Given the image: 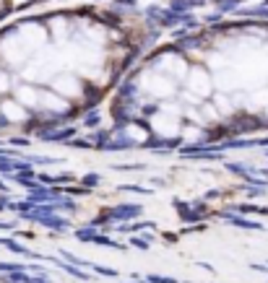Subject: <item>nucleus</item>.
Here are the masks:
<instances>
[{"instance_id":"f257e3e1","label":"nucleus","mask_w":268,"mask_h":283,"mask_svg":"<svg viewBox=\"0 0 268 283\" xmlns=\"http://www.w3.org/2000/svg\"><path fill=\"white\" fill-rule=\"evenodd\" d=\"M185 83H188V94H185V99H188L190 104H195V107H200V99L211 96L214 86H216V83L211 81V76H209L203 68H190Z\"/></svg>"},{"instance_id":"f03ea898","label":"nucleus","mask_w":268,"mask_h":283,"mask_svg":"<svg viewBox=\"0 0 268 283\" xmlns=\"http://www.w3.org/2000/svg\"><path fill=\"white\" fill-rule=\"evenodd\" d=\"M60 65H63L60 57L52 55V52H47V57H39V60L29 62L26 70H24V76H26V81H32V83H44V81H52L55 76H60V73H57Z\"/></svg>"},{"instance_id":"7ed1b4c3","label":"nucleus","mask_w":268,"mask_h":283,"mask_svg":"<svg viewBox=\"0 0 268 283\" xmlns=\"http://www.w3.org/2000/svg\"><path fill=\"white\" fill-rule=\"evenodd\" d=\"M148 127H151V133H156L159 138H177V135L183 133L180 117H177V115H169L167 110H159L156 115H151Z\"/></svg>"},{"instance_id":"20e7f679","label":"nucleus","mask_w":268,"mask_h":283,"mask_svg":"<svg viewBox=\"0 0 268 283\" xmlns=\"http://www.w3.org/2000/svg\"><path fill=\"white\" fill-rule=\"evenodd\" d=\"M143 89L156 99H169L177 94V81L169 78L167 73H148L143 76Z\"/></svg>"},{"instance_id":"39448f33","label":"nucleus","mask_w":268,"mask_h":283,"mask_svg":"<svg viewBox=\"0 0 268 283\" xmlns=\"http://www.w3.org/2000/svg\"><path fill=\"white\" fill-rule=\"evenodd\" d=\"M52 91H57L60 96H65L68 101L71 99H81L83 96V81H78L71 73H60V76L52 78Z\"/></svg>"},{"instance_id":"423d86ee","label":"nucleus","mask_w":268,"mask_h":283,"mask_svg":"<svg viewBox=\"0 0 268 283\" xmlns=\"http://www.w3.org/2000/svg\"><path fill=\"white\" fill-rule=\"evenodd\" d=\"M0 55H3L11 65H24L26 62V55H29V47L24 45V42L8 37V39L0 42Z\"/></svg>"},{"instance_id":"0eeeda50","label":"nucleus","mask_w":268,"mask_h":283,"mask_svg":"<svg viewBox=\"0 0 268 283\" xmlns=\"http://www.w3.org/2000/svg\"><path fill=\"white\" fill-rule=\"evenodd\" d=\"M39 107H42V110H47V112L63 115V112L71 110V101L65 96H60L57 91H39Z\"/></svg>"},{"instance_id":"6e6552de","label":"nucleus","mask_w":268,"mask_h":283,"mask_svg":"<svg viewBox=\"0 0 268 283\" xmlns=\"http://www.w3.org/2000/svg\"><path fill=\"white\" fill-rule=\"evenodd\" d=\"M159 70L167 73L169 78H188V62L183 57H177V55H164L159 60Z\"/></svg>"},{"instance_id":"1a4fd4ad","label":"nucleus","mask_w":268,"mask_h":283,"mask_svg":"<svg viewBox=\"0 0 268 283\" xmlns=\"http://www.w3.org/2000/svg\"><path fill=\"white\" fill-rule=\"evenodd\" d=\"M0 112H3L6 122H24L26 120V107L16 99H8V101L0 104Z\"/></svg>"},{"instance_id":"9d476101","label":"nucleus","mask_w":268,"mask_h":283,"mask_svg":"<svg viewBox=\"0 0 268 283\" xmlns=\"http://www.w3.org/2000/svg\"><path fill=\"white\" fill-rule=\"evenodd\" d=\"M16 101H21L29 110V107H39V91L32 83H21L16 86Z\"/></svg>"},{"instance_id":"9b49d317","label":"nucleus","mask_w":268,"mask_h":283,"mask_svg":"<svg viewBox=\"0 0 268 283\" xmlns=\"http://www.w3.org/2000/svg\"><path fill=\"white\" fill-rule=\"evenodd\" d=\"M125 135H128V140H133V143H146V140H148V130L141 127L138 122H130V125L125 127Z\"/></svg>"},{"instance_id":"f8f14e48","label":"nucleus","mask_w":268,"mask_h":283,"mask_svg":"<svg viewBox=\"0 0 268 283\" xmlns=\"http://www.w3.org/2000/svg\"><path fill=\"white\" fill-rule=\"evenodd\" d=\"M248 107H250V110H255V112H258V110L265 112V110H268V89H258V91H253Z\"/></svg>"},{"instance_id":"ddd939ff","label":"nucleus","mask_w":268,"mask_h":283,"mask_svg":"<svg viewBox=\"0 0 268 283\" xmlns=\"http://www.w3.org/2000/svg\"><path fill=\"white\" fill-rule=\"evenodd\" d=\"M21 34H24V37H29V39L24 42V45H26L29 50H32V47H39L42 42H44V31H42V29H34V26L21 29Z\"/></svg>"},{"instance_id":"4468645a","label":"nucleus","mask_w":268,"mask_h":283,"mask_svg":"<svg viewBox=\"0 0 268 283\" xmlns=\"http://www.w3.org/2000/svg\"><path fill=\"white\" fill-rule=\"evenodd\" d=\"M214 107H216V112H219L221 117H227V115H232V112H234V101H232L227 94H219V96H216V101H214Z\"/></svg>"},{"instance_id":"2eb2a0df","label":"nucleus","mask_w":268,"mask_h":283,"mask_svg":"<svg viewBox=\"0 0 268 283\" xmlns=\"http://www.w3.org/2000/svg\"><path fill=\"white\" fill-rule=\"evenodd\" d=\"M185 138H188V140H198V138H200V130H198V127H188V130H185Z\"/></svg>"},{"instance_id":"dca6fc26","label":"nucleus","mask_w":268,"mask_h":283,"mask_svg":"<svg viewBox=\"0 0 268 283\" xmlns=\"http://www.w3.org/2000/svg\"><path fill=\"white\" fill-rule=\"evenodd\" d=\"M11 89V78L8 76H0V91H8Z\"/></svg>"}]
</instances>
